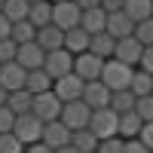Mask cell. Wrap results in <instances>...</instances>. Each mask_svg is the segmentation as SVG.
Wrapping results in <instances>:
<instances>
[{
    "mask_svg": "<svg viewBox=\"0 0 153 153\" xmlns=\"http://www.w3.org/2000/svg\"><path fill=\"white\" fill-rule=\"evenodd\" d=\"M132 74H135L132 65H126V61H120V58H104L101 80H104V86H110V92H117V89H129Z\"/></svg>",
    "mask_w": 153,
    "mask_h": 153,
    "instance_id": "6da1fadb",
    "label": "cell"
},
{
    "mask_svg": "<svg viewBox=\"0 0 153 153\" xmlns=\"http://www.w3.org/2000/svg\"><path fill=\"white\" fill-rule=\"evenodd\" d=\"M89 129H92L101 138H110V135H120V113L113 107H98L92 110V120H89Z\"/></svg>",
    "mask_w": 153,
    "mask_h": 153,
    "instance_id": "7a4b0ae2",
    "label": "cell"
},
{
    "mask_svg": "<svg viewBox=\"0 0 153 153\" xmlns=\"http://www.w3.org/2000/svg\"><path fill=\"white\" fill-rule=\"evenodd\" d=\"M12 132H16L22 141H25V147L34 144V141H43V120L37 117L34 110L19 113V117H16V126H12Z\"/></svg>",
    "mask_w": 153,
    "mask_h": 153,
    "instance_id": "3957f363",
    "label": "cell"
},
{
    "mask_svg": "<svg viewBox=\"0 0 153 153\" xmlns=\"http://www.w3.org/2000/svg\"><path fill=\"white\" fill-rule=\"evenodd\" d=\"M89 120H92V107H89L83 98L65 101V107H61V123H65L71 132H74V129H86Z\"/></svg>",
    "mask_w": 153,
    "mask_h": 153,
    "instance_id": "277c9868",
    "label": "cell"
},
{
    "mask_svg": "<svg viewBox=\"0 0 153 153\" xmlns=\"http://www.w3.org/2000/svg\"><path fill=\"white\" fill-rule=\"evenodd\" d=\"M61 107H65V101H61L52 89L49 92H40V95H34V104H31V110L40 117L43 123H49V120H58L61 117Z\"/></svg>",
    "mask_w": 153,
    "mask_h": 153,
    "instance_id": "5b68a950",
    "label": "cell"
},
{
    "mask_svg": "<svg viewBox=\"0 0 153 153\" xmlns=\"http://www.w3.org/2000/svg\"><path fill=\"white\" fill-rule=\"evenodd\" d=\"M52 25H58L61 31H71L80 25V16H83V9L76 0H61V3H52Z\"/></svg>",
    "mask_w": 153,
    "mask_h": 153,
    "instance_id": "8992f818",
    "label": "cell"
},
{
    "mask_svg": "<svg viewBox=\"0 0 153 153\" xmlns=\"http://www.w3.org/2000/svg\"><path fill=\"white\" fill-rule=\"evenodd\" d=\"M43 68H46V74L52 76V80H58V76H65V74L74 71V52L65 49V46H61V49H52V52H46Z\"/></svg>",
    "mask_w": 153,
    "mask_h": 153,
    "instance_id": "52a82bcc",
    "label": "cell"
},
{
    "mask_svg": "<svg viewBox=\"0 0 153 153\" xmlns=\"http://www.w3.org/2000/svg\"><path fill=\"white\" fill-rule=\"evenodd\" d=\"M101 68H104V58L95 55L92 49L74 55V74H80L83 80H98V76H101Z\"/></svg>",
    "mask_w": 153,
    "mask_h": 153,
    "instance_id": "ba28073f",
    "label": "cell"
},
{
    "mask_svg": "<svg viewBox=\"0 0 153 153\" xmlns=\"http://www.w3.org/2000/svg\"><path fill=\"white\" fill-rule=\"evenodd\" d=\"M83 86H86V80L80 74H65V76H58V80L52 83V92L61 98V101H76V98H83Z\"/></svg>",
    "mask_w": 153,
    "mask_h": 153,
    "instance_id": "9c48e42d",
    "label": "cell"
},
{
    "mask_svg": "<svg viewBox=\"0 0 153 153\" xmlns=\"http://www.w3.org/2000/svg\"><path fill=\"white\" fill-rule=\"evenodd\" d=\"M110 86H104V80H86V86H83V101L92 110H98V107H110Z\"/></svg>",
    "mask_w": 153,
    "mask_h": 153,
    "instance_id": "30bf717a",
    "label": "cell"
},
{
    "mask_svg": "<svg viewBox=\"0 0 153 153\" xmlns=\"http://www.w3.org/2000/svg\"><path fill=\"white\" fill-rule=\"evenodd\" d=\"M141 52H144V43L138 40L135 34H129V37H120V40H117L113 58H120V61H126V65L138 68V61H141Z\"/></svg>",
    "mask_w": 153,
    "mask_h": 153,
    "instance_id": "8fae6325",
    "label": "cell"
},
{
    "mask_svg": "<svg viewBox=\"0 0 153 153\" xmlns=\"http://www.w3.org/2000/svg\"><path fill=\"white\" fill-rule=\"evenodd\" d=\"M28 83V68H22L19 61H3L0 65V86L6 92H16V89H25Z\"/></svg>",
    "mask_w": 153,
    "mask_h": 153,
    "instance_id": "7c38bea8",
    "label": "cell"
},
{
    "mask_svg": "<svg viewBox=\"0 0 153 153\" xmlns=\"http://www.w3.org/2000/svg\"><path fill=\"white\" fill-rule=\"evenodd\" d=\"M16 61L22 68H28V71H37V68H43V61H46V49L31 40V43H19V52H16Z\"/></svg>",
    "mask_w": 153,
    "mask_h": 153,
    "instance_id": "4fadbf2b",
    "label": "cell"
},
{
    "mask_svg": "<svg viewBox=\"0 0 153 153\" xmlns=\"http://www.w3.org/2000/svg\"><path fill=\"white\" fill-rule=\"evenodd\" d=\"M71 129L65 123H61V117L58 120H49V123H43V141L52 147V150H58V147H65V144H71Z\"/></svg>",
    "mask_w": 153,
    "mask_h": 153,
    "instance_id": "5bb4252c",
    "label": "cell"
},
{
    "mask_svg": "<svg viewBox=\"0 0 153 153\" xmlns=\"http://www.w3.org/2000/svg\"><path fill=\"white\" fill-rule=\"evenodd\" d=\"M107 34H113L120 40V37H129V34H135V22L129 19V12L126 9H117V12H107V28H104Z\"/></svg>",
    "mask_w": 153,
    "mask_h": 153,
    "instance_id": "9a60e30c",
    "label": "cell"
},
{
    "mask_svg": "<svg viewBox=\"0 0 153 153\" xmlns=\"http://www.w3.org/2000/svg\"><path fill=\"white\" fill-rule=\"evenodd\" d=\"M37 43H40L46 52H52V49H61L65 46V31L58 28V25H43V28H37Z\"/></svg>",
    "mask_w": 153,
    "mask_h": 153,
    "instance_id": "2e32d148",
    "label": "cell"
},
{
    "mask_svg": "<svg viewBox=\"0 0 153 153\" xmlns=\"http://www.w3.org/2000/svg\"><path fill=\"white\" fill-rule=\"evenodd\" d=\"M80 25L89 31V34H101L107 28V9L104 6H92V9H83L80 16Z\"/></svg>",
    "mask_w": 153,
    "mask_h": 153,
    "instance_id": "e0dca14e",
    "label": "cell"
},
{
    "mask_svg": "<svg viewBox=\"0 0 153 153\" xmlns=\"http://www.w3.org/2000/svg\"><path fill=\"white\" fill-rule=\"evenodd\" d=\"M89 40H92V34H89L83 25L65 31V49H71L74 55H76V52H86V49H89Z\"/></svg>",
    "mask_w": 153,
    "mask_h": 153,
    "instance_id": "ac0fdd59",
    "label": "cell"
},
{
    "mask_svg": "<svg viewBox=\"0 0 153 153\" xmlns=\"http://www.w3.org/2000/svg\"><path fill=\"white\" fill-rule=\"evenodd\" d=\"M89 49H92L95 55L101 58H113V49H117V37L101 31V34H92V40H89Z\"/></svg>",
    "mask_w": 153,
    "mask_h": 153,
    "instance_id": "d6986e66",
    "label": "cell"
},
{
    "mask_svg": "<svg viewBox=\"0 0 153 153\" xmlns=\"http://www.w3.org/2000/svg\"><path fill=\"white\" fill-rule=\"evenodd\" d=\"M52 83L55 80L46 74V68H37V71H28V83H25V89H28L31 95H40V92H49Z\"/></svg>",
    "mask_w": 153,
    "mask_h": 153,
    "instance_id": "ffe728a7",
    "label": "cell"
},
{
    "mask_svg": "<svg viewBox=\"0 0 153 153\" xmlns=\"http://www.w3.org/2000/svg\"><path fill=\"white\" fill-rule=\"evenodd\" d=\"M71 144L80 150V153H92V150H98V135L89 129H74V135H71Z\"/></svg>",
    "mask_w": 153,
    "mask_h": 153,
    "instance_id": "44dd1931",
    "label": "cell"
},
{
    "mask_svg": "<svg viewBox=\"0 0 153 153\" xmlns=\"http://www.w3.org/2000/svg\"><path fill=\"white\" fill-rule=\"evenodd\" d=\"M52 0H37V3H31V12H28V19L34 28H43V25L52 22Z\"/></svg>",
    "mask_w": 153,
    "mask_h": 153,
    "instance_id": "7402d4cb",
    "label": "cell"
},
{
    "mask_svg": "<svg viewBox=\"0 0 153 153\" xmlns=\"http://www.w3.org/2000/svg\"><path fill=\"white\" fill-rule=\"evenodd\" d=\"M141 126H144V120L138 117V110H126V113H120V135H123V138H138Z\"/></svg>",
    "mask_w": 153,
    "mask_h": 153,
    "instance_id": "603a6c76",
    "label": "cell"
},
{
    "mask_svg": "<svg viewBox=\"0 0 153 153\" xmlns=\"http://www.w3.org/2000/svg\"><path fill=\"white\" fill-rule=\"evenodd\" d=\"M129 89H132V92H135L138 98H141V95H153V74H147L144 68H135Z\"/></svg>",
    "mask_w": 153,
    "mask_h": 153,
    "instance_id": "cb8c5ba5",
    "label": "cell"
},
{
    "mask_svg": "<svg viewBox=\"0 0 153 153\" xmlns=\"http://www.w3.org/2000/svg\"><path fill=\"white\" fill-rule=\"evenodd\" d=\"M31 104H34V95L28 89H16V92H9V98H6V107L12 113H28Z\"/></svg>",
    "mask_w": 153,
    "mask_h": 153,
    "instance_id": "d4e9b609",
    "label": "cell"
},
{
    "mask_svg": "<svg viewBox=\"0 0 153 153\" xmlns=\"http://www.w3.org/2000/svg\"><path fill=\"white\" fill-rule=\"evenodd\" d=\"M126 12H129V19L138 25V22H144L153 16V0H126Z\"/></svg>",
    "mask_w": 153,
    "mask_h": 153,
    "instance_id": "484cf974",
    "label": "cell"
},
{
    "mask_svg": "<svg viewBox=\"0 0 153 153\" xmlns=\"http://www.w3.org/2000/svg\"><path fill=\"white\" fill-rule=\"evenodd\" d=\"M135 101H138V95L132 89H117V92L110 95V107L117 113H126V110H135Z\"/></svg>",
    "mask_w": 153,
    "mask_h": 153,
    "instance_id": "4316f807",
    "label": "cell"
},
{
    "mask_svg": "<svg viewBox=\"0 0 153 153\" xmlns=\"http://www.w3.org/2000/svg\"><path fill=\"white\" fill-rule=\"evenodd\" d=\"M31 12V0H3V16L9 22H22Z\"/></svg>",
    "mask_w": 153,
    "mask_h": 153,
    "instance_id": "83f0119b",
    "label": "cell"
},
{
    "mask_svg": "<svg viewBox=\"0 0 153 153\" xmlns=\"http://www.w3.org/2000/svg\"><path fill=\"white\" fill-rule=\"evenodd\" d=\"M12 40L16 43H31V40H37V28L31 25V19H22V22H12Z\"/></svg>",
    "mask_w": 153,
    "mask_h": 153,
    "instance_id": "f1b7e54d",
    "label": "cell"
},
{
    "mask_svg": "<svg viewBox=\"0 0 153 153\" xmlns=\"http://www.w3.org/2000/svg\"><path fill=\"white\" fill-rule=\"evenodd\" d=\"M0 153H25V141L16 132H3L0 135Z\"/></svg>",
    "mask_w": 153,
    "mask_h": 153,
    "instance_id": "f546056e",
    "label": "cell"
},
{
    "mask_svg": "<svg viewBox=\"0 0 153 153\" xmlns=\"http://www.w3.org/2000/svg\"><path fill=\"white\" fill-rule=\"evenodd\" d=\"M126 150V138L123 135H110L98 141V153H123Z\"/></svg>",
    "mask_w": 153,
    "mask_h": 153,
    "instance_id": "4dcf8cb0",
    "label": "cell"
},
{
    "mask_svg": "<svg viewBox=\"0 0 153 153\" xmlns=\"http://www.w3.org/2000/svg\"><path fill=\"white\" fill-rule=\"evenodd\" d=\"M135 37H138V40H141L144 46H150V43H153V16L135 25Z\"/></svg>",
    "mask_w": 153,
    "mask_h": 153,
    "instance_id": "1f68e13d",
    "label": "cell"
},
{
    "mask_svg": "<svg viewBox=\"0 0 153 153\" xmlns=\"http://www.w3.org/2000/svg\"><path fill=\"white\" fill-rule=\"evenodd\" d=\"M135 110H138V117H141L144 123H150L153 120V95H141L135 101Z\"/></svg>",
    "mask_w": 153,
    "mask_h": 153,
    "instance_id": "d6a6232c",
    "label": "cell"
},
{
    "mask_svg": "<svg viewBox=\"0 0 153 153\" xmlns=\"http://www.w3.org/2000/svg\"><path fill=\"white\" fill-rule=\"evenodd\" d=\"M16 52H19V43L12 40V37H3V40H0V65H3V61H16Z\"/></svg>",
    "mask_w": 153,
    "mask_h": 153,
    "instance_id": "836d02e7",
    "label": "cell"
},
{
    "mask_svg": "<svg viewBox=\"0 0 153 153\" xmlns=\"http://www.w3.org/2000/svg\"><path fill=\"white\" fill-rule=\"evenodd\" d=\"M16 117H19V113H12L6 104H0V135H3V132H12V126H16Z\"/></svg>",
    "mask_w": 153,
    "mask_h": 153,
    "instance_id": "e575fe53",
    "label": "cell"
},
{
    "mask_svg": "<svg viewBox=\"0 0 153 153\" xmlns=\"http://www.w3.org/2000/svg\"><path fill=\"white\" fill-rule=\"evenodd\" d=\"M123 153H153V150L141 141V138H126V150Z\"/></svg>",
    "mask_w": 153,
    "mask_h": 153,
    "instance_id": "d590c367",
    "label": "cell"
},
{
    "mask_svg": "<svg viewBox=\"0 0 153 153\" xmlns=\"http://www.w3.org/2000/svg\"><path fill=\"white\" fill-rule=\"evenodd\" d=\"M138 68H144L147 74H153V43L144 46V52H141V61H138Z\"/></svg>",
    "mask_w": 153,
    "mask_h": 153,
    "instance_id": "8d00e7d4",
    "label": "cell"
},
{
    "mask_svg": "<svg viewBox=\"0 0 153 153\" xmlns=\"http://www.w3.org/2000/svg\"><path fill=\"white\" fill-rule=\"evenodd\" d=\"M138 138H141V141H144V144H147V147L153 150V120L141 126V132H138Z\"/></svg>",
    "mask_w": 153,
    "mask_h": 153,
    "instance_id": "74e56055",
    "label": "cell"
},
{
    "mask_svg": "<svg viewBox=\"0 0 153 153\" xmlns=\"http://www.w3.org/2000/svg\"><path fill=\"white\" fill-rule=\"evenodd\" d=\"M25 153H55V150L49 147L46 141H34V144H28V147H25Z\"/></svg>",
    "mask_w": 153,
    "mask_h": 153,
    "instance_id": "f35d334b",
    "label": "cell"
},
{
    "mask_svg": "<svg viewBox=\"0 0 153 153\" xmlns=\"http://www.w3.org/2000/svg\"><path fill=\"white\" fill-rule=\"evenodd\" d=\"M12 34V22L3 16V12H0V40H3V37H9Z\"/></svg>",
    "mask_w": 153,
    "mask_h": 153,
    "instance_id": "ab89813d",
    "label": "cell"
},
{
    "mask_svg": "<svg viewBox=\"0 0 153 153\" xmlns=\"http://www.w3.org/2000/svg\"><path fill=\"white\" fill-rule=\"evenodd\" d=\"M101 6H104L107 12H117V9H123V6H126V0H101Z\"/></svg>",
    "mask_w": 153,
    "mask_h": 153,
    "instance_id": "60d3db41",
    "label": "cell"
},
{
    "mask_svg": "<svg viewBox=\"0 0 153 153\" xmlns=\"http://www.w3.org/2000/svg\"><path fill=\"white\" fill-rule=\"evenodd\" d=\"M80 9H92V6H101V0H76Z\"/></svg>",
    "mask_w": 153,
    "mask_h": 153,
    "instance_id": "b9f144b4",
    "label": "cell"
},
{
    "mask_svg": "<svg viewBox=\"0 0 153 153\" xmlns=\"http://www.w3.org/2000/svg\"><path fill=\"white\" fill-rule=\"evenodd\" d=\"M55 153H80V150H76V147H74V144H65V147H58V150H55Z\"/></svg>",
    "mask_w": 153,
    "mask_h": 153,
    "instance_id": "7bdbcfd3",
    "label": "cell"
},
{
    "mask_svg": "<svg viewBox=\"0 0 153 153\" xmlns=\"http://www.w3.org/2000/svg\"><path fill=\"white\" fill-rule=\"evenodd\" d=\"M6 98H9V92H6L3 86H0V104H6Z\"/></svg>",
    "mask_w": 153,
    "mask_h": 153,
    "instance_id": "ee69618b",
    "label": "cell"
},
{
    "mask_svg": "<svg viewBox=\"0 0 153 153\" xmlns=\"http://www.w3.org/2000/svg\"><path fill=\"white\" fill-rule=\"evenodd\" d=\"M0 12H3V0H0Z\"/></svg>",
    "mask_w": 153,
    "mask_h": 153,
    "instance_id": "f6af8a7d",
    "label": "cell"
},
{
    "mask_svg": "<svg viewBox=\"0 0 153 153\" xmlns=\"http://www.w3.org/2000/svg\"><path fill=\"white\" fill-rule=\"evenodd\" d=\"M52 3H61V0H52Z\"/></svg>",
    "mask_w": 153,
    "mask_h": 153,
    "instance_id": "bcb514c9",
    "label": "cell"
},
{
    "mask_svg": "<svg viewBox=\"0 0 153 153\" xmlns=\"http://www.w3.org/2000/svg\"><path fill=\"white\" fill-rule=\"evenodd\" d=\"M31 3H37V0H31Z\"/></svg>",
    "mask_w": 153,
    "mask_h": 153,
    "instance_id": "7dc6e473",
    "label": "cell"
},
{
    "mask_svg": "<svg viewBox=\"0 0 153 153\" xmlns=\"http://www.w3.org/2000/svg\"><path fill=\"white\" fill-rule=\"evenodd\" d=\"M92 153H98V150H92Z\"/></svg>",
    "mask_w": 153,
    "mask_h": 153,
    "instance_id": "c3c4849f",
    "label": "cell"
}]
</instances>
